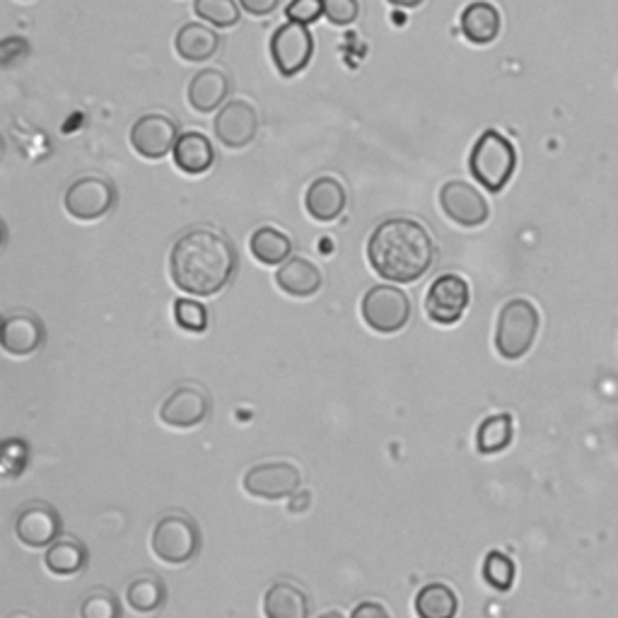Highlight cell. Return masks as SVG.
Returning a JSON list of instances; mask_svg holds the SVG:
<instances>
[{
  "label": "cell",
  "mask_w": 618,
  "mask_h": 618,
  "mask_svg": "<svg viewBox=\"0 0 618 618\" xmlns=\"http://www.w3.org/2000/svg\"><path fill=\"white\" fill-rule=\"evenodd\" d=\"M358 0H324V15L336 27H348L358 20Z\"/></svg>",
  "instance_id": "obj_34"
},
{
  "label": "cell",
  "mask_w": 618,
  "mask_h": 618,
  "mask_svg": "<svg viewBox=\"0 0 618 618\" xmlns=\"http://www.w3.org/2000/svg\"><path fill=\"white\" fill-rule=\"evenodd\" d=\"M517 170V150L501 130H483L469 154V172L485 192L501 194Z\"/></svg>",
  "instance_id": "obj_3"
},
{
  "label": "cell",
  "mask_w": 618,
  "mask_h": 618,
  "mask_svg": "<svg viewBox=\"0 0 618 618\" xmlns=\"http://www.w3.org/2000/svg\"><path fill=\"white\" fill-rule=\"evenodd\" d=\"M541 327L539 309L525 297L507 300L497 314L495 324V351L505 360H519L531 351Z\"/></svg>",
  "instance_id": "obj_4"
},
{
  "label": "cell",
  "mask_w": 618,
  "mask_h": 618,
  "mask_svg": "<svg viewBox=\"0 0 618 618\" xmlns=\"http://www.w3.org/2000/svg\"><path fill=\"white\" fill-rule=\"evenodd\" d=\"M348 194L336 176H319L305 192V208L319 222L339 220L346 210Z\"/></svg>",
  "instance_id": "obj_16"
},
{
  "label": "cell",
  "mask_w": 618,
  "mask_h": 618,
  "mask_svg": "<svg viewBox=\"0 0 618 618\" xmlns=\"http://www.w3.org/2000/svg\"><path fill=\"white\" fill-rule=\"evenodd\" d=\"M513 435H515L513 415L510 413L491 415V419H485L479 425L477 449L481 451V455H497V451L510 447V443H513Z\"/></svg>",
  "instance_id": "obj_27"
},
{
  "label": "cell",
  "mask_w": 618,
  "mask_h": 618,
  "mask_svg": "<svg viewBox=\"0 0 618 618\" xmlns=\"http://www.w3.org/2000/svg\"><path fill=\"white\" fill-rule=\"evenodd\" d=\"M174 322L180 324L188 334H204L208 329V312L206 307L194 300H176L174 302Z\"/></svg>",
  "instance_id": "obj_31"
},
{
  "label": "cell",
  "mask_w": 618,
  "mask_h": 618,
  "mask_svg": "<svg viewBox=\"0 0 618 618\" xmlns=\"http://www.w3.org/2000/svg\"><path fill=\"white\" fill-rule=\"evenodd\" d=\"M271 58L273 66L278 68V73L285 78H293L312 61L314 54V37L305 25L297 22H285L271 37Z\"/></svg>",
  "instance_id": "obj_7"
},
{
  "label": "cell",
  "mask_w": 618,
  "mask_h": 618,
  "mask_svg": "<svg viewBox=\"0 0 618 618\" xmlns=\"http://www.w3.org/2000/svg\"><path fill=\"white\" fill-rule=\"evenodd\" d=\"M88 549L85 543L68 537V539H58L49 546V551L44 556V565L49 570L52 575L58 577H70L82 573V568L88 565Z\"/></svg>",
  "instance_id": "obj_24"
},
{
  "label": "cell",
  "mask_w": 618,
  "mask_h": 618,
  "mask_svg": "<svg viewBox=\"0 0 618 618\" xmlns=\"http://www.w3.org/2000/svg\"><path fill=\"white\" fill-rule=\"evenodd\" d=\"M266 618H309L307 594L293 582H276L264 594Z\"/></svg>",
  "instance_id": "obj_23"
},
{
  "label": "cell",
  "mask_w": 618,
  "mask_h": 618,
  "mask_svg": "<svg viewBox=\"0 0 618 618\" xmlns=\"http://www.w3.org/2000/svg\"><path fill=\"white\" fill-rule=\"evenodd\" d=\"M457 611V594L445 582H431L415 597V614H419V618H455Z\"/></svg>",
  "instance_id": "obj_26"
},
{
  "label": "cell",
  "mask_w": 618,
  "mask_h": 618,
  "mask_svg": "<svg viewBox=\"0 0 618 618\" xmlns=\"http://www.w3.org/2000/svg\"><path fill=\"white\" fill-rule=\"evenodd\" d=\"M324 15V0H290V5L285 8V18L297 25H312Z\"/></svg>",
  "instance_id": "obj_33"
},
{
  "label": "cell",
  "mask_w": 618,
  "mask_h": 618,
  "mask_svg": "<svg viewBox=\"0 0 618 618\" xmlns=\"http://www.w3.org/2000/svg\"><path fill=\"white\" fill-rule=\"evenodd\" d=\"M194 13L213 27H234L240 22V3L237 0H194Z\"/></svg>",
  "instance_id": "obj_29"
},
{
  "label": "cell",
  "mask_w": 618,
  "mask_h": 618,
  "mask_svg": "<svg viewBox=\"0 0 618 618\" xmlns=\"http://www.w3.org/2000/svg\"><path fill=\"white\" fill-rule=\"evenodd\" d=\"M210 413V399L201 387L186 385L174 389L162 403L160 409V421L176 431H188V427H198L208 419Z\"/></svg>",
  "instance_id": "obj_14"
},
{
  "label": "cell",
  "mask_w": 618,
  "mask_h": 618,
  "mask_svg": "<svg viewBox=\"0 0 618 618\" xmlns=\"http://www.w3.org/2000/svg\"><path fill=\"white\" fill-rule=\"evenodd\" d=\"M180 126L168 114H142L130 126V148L146 160H162L174 150L180 140Z\"/></svg>",
  "instance_id": "obj_11"
},
{
  "label": "cell",
  "mask_w": 618,
  "mask_h": 618,
  "mask_svg": "<svg viewBox=\"0 0 618 618\" xmlns=\"http://www.w3.org/2000/svg\"><path fill=\"white\" fill-rule=\"evenodd\" d=\"M351 618H391L387 606H382L379 602H363L353 609Z\"/></svg>",
  "instance_id": "obj_36"
},
{
  "label": "cell",
  "mask_w": 618,
  "mask_h": 618,
  "mask_svg": "<svg viewBox=\"0 0 618 618\" xmlns=\"http://www.w3.org/2000/svg\"><path fill=\"white\" fill-rule=\"evenodd\" d=\"M363 322L377 334H399L411 319V300L407 290L394 285H375L363 295Z\"/></svg>",
  "instance_id": "obj_6"
},
{
  "label": "cell",
  "mask_w": 618,
  "mask_h": 618,
  "mask_svg": "<svg viewBox=\"0 0 618 618\" xmlns=\"http://www.w3.org/2000/svg\"><path fill=\"white\" fill-rule=\"evenodd\" d=\"M249 252L264 266L285 264L293 252V240L283 230L266 225V228H259L249 237Z\"/></svg>",
  "instance_id": "obj_25"
},
{
  "label": "cell",
  "mask_w": 618,
  "mask_h": 618,
  "mask_svg": "<svg viewBox=\"0 0 618 618\" xmlns=\"http://www.w3.org/2000/svg\"><path fill=\"white\" fill-rule=\"evenodd\" d=\"M216 138L230 150H242L256 138L259 114L247 100H230L213 118Z\"/></svg>",
  "instance_id": "obj_13"
},
{
  "label": "cell",
  "mask_w": 618,
  "mask_h": 618,
  "mask_svg": "<svg viewBox=\"0 0 618 618\" xmlns=\"http://www.w3.org/2000/svg\"><path fill=\"white\" fill-rule=\"evenodd\" d=\"M237 3H240V8L247 10L249 15L266 18V15L273 13V10L278 8L281 0H237Z\"/></svg>",
  "instance_id": "obj_35"
},
{
  "label": "cell",
  "mask_w": 618,
  "mask_h": 618,
  "mask_svg": "<svg viewBox=\"0 0 618 618\" xmlns=\"http://www.w3.org/2000/svg\"><path fill=\"white\" fill-rule=\"evenodd\" d=\"M126 599L130 609L138 614H152L168 599V590H164L162 580L158 575H142L128 585Z\"/></svg>",
  "instance_id": "obj_28"
},
{
  "label": "cell",
  "mask_w": 618,
  "mask_h": 618,
  "mask_svg": "<svg viewBox=\"0 0 618 618\" xmlns=\"http://www.w3.org/2000/svg\"><path fill=\"white\" fill-rule=\"evenodd\" d=\"M439 208L459 228H481L491 218V206L477 186L451 180L439 188Z\"/></svg>",
  "instance_id": "obj_10"
},
{
  "label": "cell",
  "mask_w": 618,
  "mask_h": 618,
  "mask_svg": "<svg viewBox=\"0 0 618 618\" xmlns=\"http://www.w3.org/2000/svg\"><path fill=\"white\" fill-rule=\"evenodd\" d=\"M300 471L290 461H264L244 473V491L261 501H283L300 489Z\"/></svg>",
  "instance_id": "obj_12"
},
{
  "label": "cell",
  "mask_w": 618,
  "mask_h": 618,
  "mask_svg": "<svg viewBox=\"0 0 618 618\" xmlns=\"http://www.w3.org/2000/svg\"><path fill=\"white\" fill-rule=\"evenodd\" d=\"M367 261L377 276L394 283H413L433 266V237L419 220L389 218L370 234Z\"/></svg>",
  "instance_id": "obj_2"
},
{
  "label": "cell",
  "mask_w": 618,
  "mask_h": 618,
  "mask_svg": "<svg viewBox=\"0 0 618 618\" xmlns=\"http://www.w3.org/2000/svg\"><path fill=\"white\" fill-rule=\"evenodd\" d=\"M237 266L234 247L228 237L196 228L174 242L170 254V276L180 290L210 297L230 283Z\"/></svg>",
  "instance_id": "obj_1"
},
{
  "label": "cell",
  "mask_w": 618,
  "mask_h": 618,
  "mask_svg": "<svg viewBox=\"0 0 618 618\" xmlns=\"http://www.w3.org/2000/svg\"><path fill=\"white\" fill-rule=\"evenodd\" d=\"M230 88H232V82L228 76L222 73V70L204 68L192 78V82H188L186 98H188V104H192V110L201 114H210L225 104V100H228V94H230Z\"/></svg>",
  "instance_id": "obj_18"
},
{
  "label": "cell",
  "mask_w": 618,
  "mask_h": 618,
  "mask_svg": "<svg viewBox=\"0 0 618 618\" xmlns=\"http://www.w3.org/2000/svg\"><path fill=\"white\" fill-rule=\"evenodd\" d=\"M459 27L464 39H469L477 46H489L497 39V34H501V10L489 3V0H473V3L461 10Z\"/></svg>",
  "instance_id": "obj_17"
},
{
  "label": "cell",
  "mask_w": 618,
  "mask_h": 618,
  "mask_svg": "<svg viewBox=\"0 0 618 618\" xmlns=\"http://www.w3.org/2000/svg\"><path fill=\"white\" fill-rule=\"evenodd\" d=\"M515 563L503 551H491L483 561V577L497 592H507L515 585Z\"/></svg>",
  "instance_id": "obj_30"
},
{
  "label": "cell",
  "mask_w": 618,
  "mask_h": 618,
  "mask_svg": "<svg viewBox=\"0 0 618 618\" xmlns=\"http://www.w3.org/2000/svg\"><path fill=\"white\" fill-rule=\"evenodd\" d=\"M15 534L30 549H44L61 537V517L44 503L27 505L15 519Z\"/></svg>",
  "instance_id": "obj_15"
},
{
  "label": "cell",
  "mask_w": 618,
  "mask_h": 618,
  "mask_svg": "<svg viewBox=\"0 0 618 618\" xmlns=\"http://www.w3.org/2000/svg\"><path fill=\"white\" fill-rule=\"evenodd\" d=\"M44 343V324L32 314H10L3 322V348L10 355H30Z\"/></svg>",
  "instance_id": "obj_21"
},
{
  "label": "cell",
  "mask_w": 618,
  "mask_h": 618,
  "mask_svg": "<svg viewBox=\"0 0 618 618\" xmlns=\"http://www.w3.org/2000/svg\"><path fill=\"white\" fill-rule=\"evenodd\" d=\"M471 302V290L469 283L464 281L457 273H445L433 281L431 288L425 295V314L431 322L451 327L467 312Z\"/></svg>",
  "instance_id": "obj_9"
},
{
  "label": "cell",
  "mask_w": 618,
  "mask_h": 618,
  "mask_svg": "<svg viewBox=\"0 0 618 618\" xmlns=\"http://www.w3.org/2000/svg\"><path fill=\"white\" fill-rule=\"evenodd\" d=\"M174 49L184 61L201 64L218 54L220 37L208 25H201V22H186V25L176 32Z\"/></svg>",
  "instance_id": "obj_22"
},
{
  "label": "cell",
  "mask_w": 618,
  "mask_h": 618,
  "mask_svg": "<svg viewBox=\"0 0 618 618\" xmlns=\"http://www.w3.org/2000/svg\"><path fill=\"white\" fill-rule=\"evenodd\" d=\"M172 158L176 168L184 174L198 176L213 168V162H216V148H213L210 138L201 134V130H186V134H182L180 140H176Z\"/></svg>",
  "instance_id": "obj_19"
},
{
  "label": "cell",
  "mask_w": 618,
  "mask_h": 618,
  "mask_svg": "<svg viewBox=\"0 0 618 618\" xmlns=\"http://www.w3.org/2000/svg\"><path fill=\"white\" fill-rule=\"evenodd\" d=\"M319 618H346V616H343L341 611H327V614H322Z\"/></svg>",
  "instance_id": "obj_38"
},
{
  "label": "cell",
  "mask_w": 618,
  "mask_h": 618,
  "mask_svg": "<svg viewBox=\"0 0 618 618\" xmlns=\"http://www.w3.org/2000/svg\"><path fill=\"white\" fill-rule=\"evenodd\" d=\"M122 609H118V599L110 590H98L90 592L80 604V618H118Z\"/></svg>",
  "instance_id": "obj_32"
},
{
  "label": "cell",
  "mask_w": 618,
  "mask_h": 618,
  "mask_svg": "<svg viewBox=\"0 0 618 618\" xmlns=\"http://www.w3.org/2000/svg\"><path fill=\"white\" fill-rule=\"evenodd\" d=\"M387 3L394 8H419L423 5V0H387Z\"/></svg>",
  "instance_id": "obj_37"
},
{
  "label": "cell",
  "mask_w": 618,
  "mask_h": 618,
  "mask_svg": "<svg viewBox=\"0 0 618 618\" xmlns=\"http://www.w3.org/2000/svg\"><path fill=\"white\" fill-rule=\"evenodd\" d=\"M116 204V188L104 180V176H80L68 186L64 196V206L70 218L76 220H100Z\"/></svg>",
  "instance_id": "obj_8"
},
{
  "label": "cell",
  "mask_w": 618,
  "mask_h": 618,
  "mask_svg": "<svg viewBox=\"0 0 618 618\" xmlns=\"http://www.w3.org/2000/svg\"><path fill=\"white\" fill-rule=\"evenodd\" d=\"M276 285L290 297H312L322 288V271L305 256H290L276 271Z\"/></svg>",
  "instance_id": "obj_20"
},
{
  "label": "cell",
  "mask_w": 618,
  "mask_h": 618,
  "mask_svg": "<svg viewBox=\"0 0 618 618\" xmlns=\"http://www.w3.org/2000/svg\"><path fill=\"white\" fill-rule=\"evenodd\" d=\"M150 549L168 565H184L201 549L198 525L186 515H164L152 529Z\"/></svg>",
  "instance_id": "obj_5"
}]
</instances>
